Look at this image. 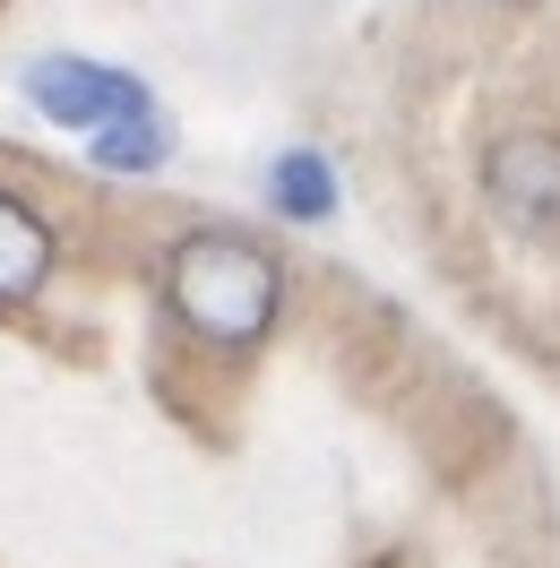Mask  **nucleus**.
<instances>
[{
    "mask_svg": "<svg viewBox=\"0 0 560 568\" xmlns=\"http://www.w3.org/2000/svg\"><path fill=\"white\" fill-rule=\"evenodd\" d=\"M164 302H173V320L190 327V336H208V345H259V336L277 327L284 267L259 242L208 224V233H181L173 242V258H164Z\"/></svg>",
    "mask_w": 560,
    "mask_h": 568,
    "instance_id": "obj_1",
    "label": "nucleus"
},
{
    "mask_svg": "<svg viewBox=\"0 0 560 568\" xmlns=\"http://www.w3.org/2000/svg\"><path fill=\"white\" fill-rule=\"evenodd\" d=\"M483 199L518 242H552L560 233V139L543 130H509L483 146Z\"/></svg>",
    "mask_w": 560,
    "mask_h": 568,
    "instance_id": "obj_2",
    "label": "nucleus"
},
{
    "mask_svg": "<svg viewBox=\"0 0 560 568\" xmlns=\"http://www.w3.org/2000/svg\"><path fill=\"white\" fill-rule=\"evenodd\" d=\"M27 95H36L52 121H78V130L121 121V112H147V95L130 87V78L87 70V61H36V70H27Z\"/></svg>",
    "mask_w": 560,
    "mask_h": 568,
    "instance_id": "obj_3",
    "label": "nucleus"
},
{
    "mask_svg": "<svg viewBox=\"0 0 560 568\" xmlns=\"http://www.w3.org/2000/svg\"><path fill=\"white\" fill-rule=\"evenodd\" d=\"M52 258H61V250H52V224H43L27 199L0 190V311H9V302H36L43 276H52Z\"/></svg>",
    "mask_w": 560,
    "mask_h": 568,
    "instance_id": "obj_4",
    "label": "nucleus"
},
{
    "mask_svg": "<svg viewBox=\"0 0 560 568\" xmlns=\"http://www.w3.org/2000/svg\"><path fill=\"white\" fill-rule=\"evenodd\" d=\"M277 199H284V215H328V199H337V190H328V164H319V155H284Z\"/></svg>",
    "mask_w": 560,
    "mask_h": 568,
    "instance_id": "obj_5",
    "label": "nucleus"
},
{
    "mask_svg": "<svg viewBox=\"0 0 560 568\" xmlns=\"http://www.w3.org/2000/svg\"><path fill=\"white\" fill-rule=\"evenodd\" d=\"M96 155H104L112 173H147V164H156V155H164V121H156V112H147L139 130H104V146H96Z\"/></svg>",
    "mask_w": 560,
    "mask_h": 568,
    "instance_id": "obj_6",
    "label": "nucleus"
}]
</instances>
